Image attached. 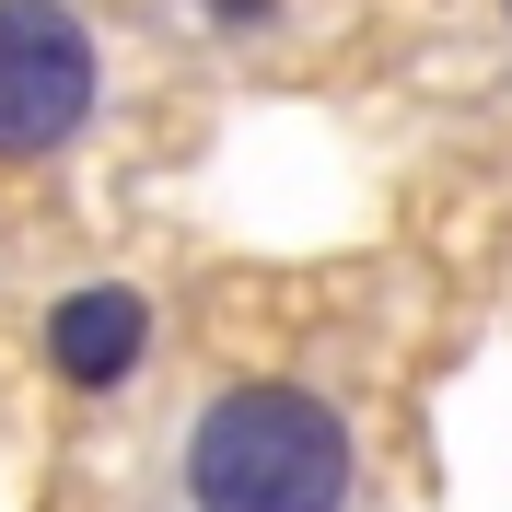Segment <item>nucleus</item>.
<instances>
[{"instance_id":"f257e3e1","label":"nucleus","mask_w":512,"mask_h":512,"mask_svg":"<svg viewBox=\"0 0 512 512\" xmlns=\"http://www.w3.org/2000/svg\"><path fill=\"white\" fill-rule=\"evenodd\" d=\"M198 512H338L350 501V431L303 384H233L187 431Z\"/></svg>"},{"instance_id":"f03ea898","label":"nucleus","mask_w":512,"mask_h":512,"mask_svg":"<svg viewBox=\"0 0 512 512\" xmlns=\"http://www.w3.org/2000/svg\"><path fill=\"white\" fill-rule=\"evenodd\" d=\"M94 82H105V59H94L70 0H0V163H35L59 140H82Z\"/></svg>"},{"instance_id":"7ed1b4c3","label":"nucleus","mask_w":512,"mask_h":512,"mask_svg":"<svg viewBox=\"0 0 512 512\" xmlns=\"http://www.w3.org/2000/svg\"><path fill=\"white\" fill-rule=\"evenodd\" d=\"M140 338H152L140 291H70L59 315H47V361H59V384H117L128 361H140Z\"/></svg>"},{"instance_id":"20e7f679","label":"nucleus","mask_w":512,"mask_h":512,"mask_svg":"<svg viewBox=\"0 0 512 512\" xmlns=\"http://www.w3.org/2000/svg\"><path fill=\"white\" fill-rule=\"evenodd\" d=\"M501 12H512V0H501Z\"/></svg>"}]
</instances>
